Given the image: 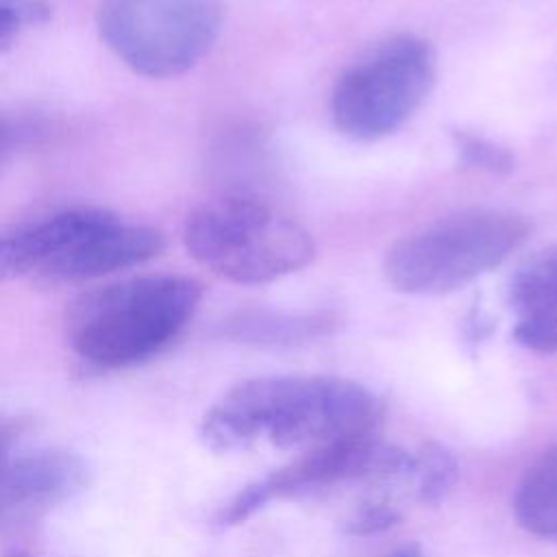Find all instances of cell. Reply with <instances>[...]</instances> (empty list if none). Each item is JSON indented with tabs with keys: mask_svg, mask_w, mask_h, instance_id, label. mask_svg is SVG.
<instances>
[{
	"mask_svg": "<svg viewBox=\"0 0 557 557\" xmlns=\"http://www.w3.org/2000/svg\"><path fill=\"white\" fill-rule=\"evenodd\" d=\"M383 409L361 383L326 374H276L242 381L202 418L200 435L213 450H237L255 440L313 450L376 433Z\"/></svg>",
	"mask_w": 557,
	"mask_h": 557,
	"instance_id": "1",
	"label": "cell"
},
{
	"mask_svg": "<svg viewBox=\"0 0 557 557\" xmlns=\"http://www.w3.org/2000/svg\"><path fill=\"white\" fill-rule=\"evenodd\" d=\"M202 289L189 276L148 274L78 296L67 313L74 352L96 368H126L163 350L194 318Z\"/></svg>",
	"mask_w": 557,
	"mask_h": 557,
	"instance_id": "2",
	"label": "cell"
},
{
	"mask_svg": "<svg viewBox=\"0 0 557 557\" xmlns=\"http://www.w3.org/2000/svg\"><path fill=\"white\" fill-rule=\"evenodd\" d=\"M183 242L200 265L244 285L298 272L315 255L311 235L298 222L248 196H222L191 209Z\"/></svg>",
	"mask_w": 557,
	"mask_h": 557,
	"instance_id": "3",
	"label": "cell"
},
{
	"mask_svg": "<svg viewBox=\"0 0 557 557\" xmlns=\"http://www.w3.org/2000/svg\"><path fill=\"white\" fill-rule=\"evenodd\" d=\"M529 235V220L513 211L455 213L392 244L383 272L403 294H450L498 268L524 246Z\"/></svg>",
	"mask_w": 557,
	"mask_h": 557,
	"instance_id": "4",
	"label": "cell"
},
{
	"mask_svg": "<svg viewBox=\"0 0 557 557\" xmlns=\"http://www.w3.org/2000/svg\"><path fill=\"white\" fill-rule=\"evenodd\" d=\"M437 78L433 46L418 35H394L370 48L335 83L331 115L355 141L396 133L429 98Z\"/></svg>",
	"mask_w": 557,
	"mask_h": 557,
	"instance_id": "5",
	"label": "cell"
},
{
	"mask_svg": "<svg viewBox=\"0 0 557 557\" xmlns=\"http://www.w3.org/2000/svg\"><path fill=\"white\" fill-rule=\"evenodd\" d=\"M224 22L220 0H102V41L133 72L172 78L191 70L215 44Z\"/></svg>",
	"mask_w": 557,
	"mask_h": 557,
	"instance_id": "6",
	"label": "cell"
},
{
	"mask_svg": "<svg viewBox=\"0 0 557 557\" xmlns=\"http://www.w3.org/2000/svg\"><path fill=\"white\" fill-rule=\"evenodd\" d=\"M413 455L389 446L376 433L339 440L313 450H305L292 463L242 487L218 513L220 527L246 522L265 505L289 498L307 490L326 487L366 476H411Z\"/></svg>",
	"mask_w": 557,
	"mask_h": 557,
	"instance_id": "7",
	"label": "cell"
},
{
	"mask_svg": "<svg viewBox=\"0 0 557 557\" xmlns=\"http://www.w3.org/2000/svg\"><path fill=\"white\" fill-rule=\"evenodd\" d=\"M163 250V235L150 226L126 224L115 213L85 207L83 220L52 255L39 276L78 283L150 261Z\"/></svg>",
	"mask_w": 557,
	"mask_h": 557,
	"instance_id": "8",
	"label": "cell"
},
{
	"mask_svg": "<svg viewBox=\"0 0 557 557\" xmlns=\"http://www.w3.org/2000/svg\"><path fill=\"white\" fill-rule=\"evenodd\" d=\"M87 483L85 461L59 448L9 457L0 470V524L72 498Z\"/></svg>",
	"mask_w": 557,
	"mask_h": 557,
	"instance_id": "9",
	"label": "cell"
},
{
	"mask_svg": "<svg viewBox=\"0 0 557 557\" xmlns=\"http://www.w3.org/2000/svg\"><path fill=\"white\" fill-rule=\"evenodd\" d=\"M513 339L533 352H557V246L529 257L509 283Z\"/></svg>",
	"mask_w": 557,
	"mask_h": 557,
	"instance_id": "10",
	"label": "cell"
},
{
	"mask_svg": "<svg viewBox=\"0 0 557 557\" xmlns=\"http://www.w3.org/2000/svg\"><path fill=\"white\" fill-rule=\"evenodd\" d=\"M513 516L531 535L557 542V446L524 470L513 496Z\"/></svg>",
	"mask_w": 557,
	"mask_h": 557,
	"instance_id": "11",
	"label": "cell"
},
{
	"mask_svg": "<svg viewBox=\"0 0 557 557\" xmlns=\"http://www.w3.org/2000/svg\"><path fill=\"white\" fill-rule=\"evenodd\" d=\"M333 318L326 313H248L237 315L226 324V333L239 342L263 346H289L302 344L329 333Z\"/></svg>",
	"mask_w": 557,
	"mask_h": 557,
	"instance_id": "12",
	"label": "cell"
},
{
	"mask_svg": "<svg viewBox=\"0 0 557 557\" xmlns=\"http://www.w3.org/2000/svg\"><path fill=\"white\" fill-rule=\"evenodd\" d=\"M413 459L411 476L416 479L418 498L424 505L442 503L457 481L459 470L455 455L442 444L429 442L420 448L418 455H413Z\"/></svg>",
	"mask_w": 557,
	"mask_h": 557,
	"instance_id": "13",
	"label": "cell"
},
{
	"mask_svg": "<svg viewBox=\"0 0 557 557\" xmlns=\"http://www.w3.org/2000/svg\"><path fill=\"white\" fill-rule=\"evenodd\" d=\"M453 150L457 154V161L468 170L507 174L513 168V154L505 146L470 131L453 133Z\"/></svg>",
	"mask_w": 557,
	"mask_h": 557,
	"instance_id": "14",
	"label": "cell"
},
{
	"mask_svg": "<svg viewBox=\"0 0 557 557\" xmlns=\"http://www.w3.org/2000/svg\"><path fill=\"white\" fill-rule=\"evenodd\" d=\"M50 4L46 0H0V52L33 26L48 22Z\"/></svg>",
	"mask_w": 557,
	"mask_h": 557,
	"instance_id": "15",
	"label": "cell"
},
{
	"mask_svg": "<svg viewBox=\"0 0 557 557\" xmlns=\"http://www.w3.org/2000/svg\"><path fill=\"white\" fill-rule=\"evenodd\" d=\"M398 518L400 516H398L394 505H389V503H368L346 522V533H352V535L379 533V531L389 529L392 524H396Z\"/></svg>",
	"mask_w": 557,
	"mask_h": 557,
	"instance_id": "16",
	"label": "cell"
},
{
	"mask_svg": "<svg viewBox=\"0 0 557 557\" xmlns=\"http://www.w3.org/2000/svg\"><path fill=\"white\" fill-rule=\"evenodd\" d=\"M35 133L37 131L28 120L0 111V161L11 157L24 144H28Z\"/></svg>",
	"mask_w": 557,
	"mask_h": 557,
	"instance_id": "17",
	"label": "cell"
},
{
	"mask_svg": "<svg viewBox=\"0 0 557 557\" xmlns=\"http://www.w3.org/2000/svg\"><path fill=\"white\" fill-rule=\"evenodd\" d=\"M13 442H15V431H13V426L0 422V470H2V466L7 463V459L11 457Z\"/></svg>",
	"mask_w": 557,
	"mask_h": 557,
	"instance_id": "18",
	"label": "cell"
},
{
	"mask_svg": "<svg viewBox=\"0 0 557 557\" xmlns=\"http://www.w3.org/2000/svg\"><path fill=\"white\" fill-rule=\"evenodd\" d=\"M387 557H424V550L420 548V544H403L394 548Z\"/></svg>",
	"mask_w": 557,
	"mask_h": 557,
	"instance_id": "19",
	"label": "cell"
},
{
	"mask_svg": "<svg viewBox=\"0 0 557 557\" xmlns=\"http://www.w3.org/2000/svg\"><path fill=\"white\" fill-rule=\"evenodd\" d=\"M7 557H30V555H26V553H11V555H7Z\"/></svg>",
	"mask_w": 557,
	"mask_h": 557,
	"instance_id": "20",
	"label": "cell"
}]
</instances>
